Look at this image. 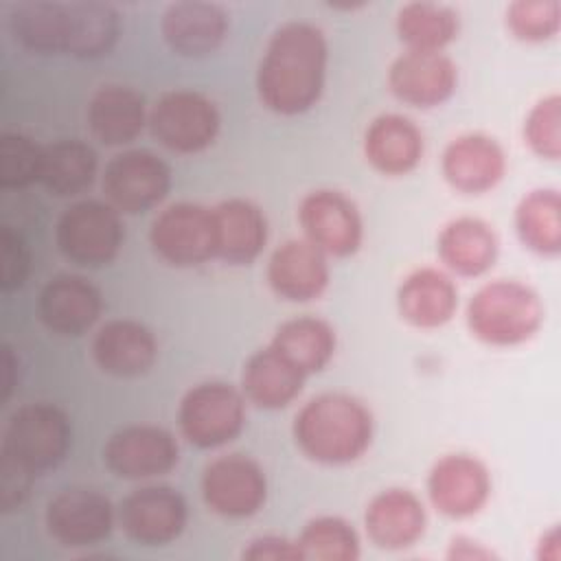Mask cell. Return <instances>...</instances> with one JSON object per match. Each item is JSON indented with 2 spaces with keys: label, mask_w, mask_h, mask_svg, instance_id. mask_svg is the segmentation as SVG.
Listing matches in <instances>:
<instances>
[{
  "label": "cell",
  "mask_w": 561,
  "mask_h": 561,
  "mask_svg": "<svg viewBox=\"0 0 561 561\" xmlns=\"http://www.w3.org/2000/svg\"><path fill=\"white\" fill-rule=\"evenodd\" d=\"M329 48L324 33L309 22L280 24L261 57L256 92L261 103L280 116L311 110L322 94Z\"/></svg>",
  "instance_id": "cell-1"
},
{
  "label": "cell",
  "mask_w": 561,
  "mask_h": 561,
  "mask_svg": "<svg viewBox=\"0 0 561 561\" xmlns=\"http://www.w3.org/2000/svg\"><path fill=\"white\" fill-rule=\"evenodd\" d=\"M298 449L320 465H348L373 440V414L355 397L327 392L307 401L294 419Z\"/></svg>",
  "instance_id": "cell-2"
},
{
  "label": "cell",
  "mask_w": 561,
  "mask_h": 561,
  "mask_svg": "<svg viewBox=\"0 0 561 561\" xmlns=\"http://www.w3.org/2000/svg\"><path fill=\"white\" fill-rule=\"evenodd\" d=\"M543 322L537 291L519 280L482 285L467 305V327L484 344L515 346L528 342Z\"/></svg>",
  "instance_id": "cell-3"
},
{
  "label": "cell",
  "mask_w": 561,
  "mask_h": 561,
  "mask_svg": "<svg viewBox=\"0 0 561 561\" xmlns=\"http://www.w3.org/2000/svg\"><path fill=\"white\" fill-rule=\"evenodd\" d=\"M70 440V421L61 408L44 401L26 403L9 416L0 454L39 476L55 469L66 458Z\"/></svg>",
  "instance_id": "cell-4"
},
{
  "label": "cell",
  "mask_w": 561,
  "mask_h": 561,
  "mask_svg": "<svg viewBox=\"0 0 561 561\" xmlns=\"http://www.w3.org/2000/svg\"><path fill=\"white\" fill-rule=\"evenodd\" d=\"M123 239L125 228L121 213L99 199H83L68 206L55 228L59 252L81 267H103L112 263Z\"/></svg>",
  "instance_id": "cell-5"
},
{
  "label": "cell",
  "mask_w": 561,
  "mask_h": 561,
  "mask_svg": "<svg viewBox=\"0 0 561 561\" xmlns=\"http://www.w3.org/2000/svg\"><path fill=\"white\" fill-rule=\"evenodd\" d=\"M178 423L184 438L199 449L228 445L245 425L243 394L224 381L197 383L182 397Z\"/></svg>",
  "instance_id": "cell-6"
},
{
  "label": "cell",
  "mask_w": 561,
  "mask_h": 561,
  "mask_svg": "<svg viewBox=\"0 0 561 561\" xmlns=\"http://www.w3.org/2000/svg\"><path fill=\"white\" fill-rule=\"evenodd\" d=\"M149 127L169 151L199 153L215 142L221 116L208 96L193 90H171L149 112Z\"/></svg>",
  "instance_id": "cell-7"
},
{
  "label": "cell",
  "mask_w": 561,
  "mask_h": 561,
  "mask_svg": "<svg viewBox=\"0 0 561 561\" xmlns=\"http://www.w3.org/2000/svg\"><path fill=\"white\" fill-rule=\"evenodd\" d=\"M149 241L153 252L173 267H195L215 259L213 208L178 202L158 213Z\"/></svg>",
  "instance_id": "cell-8"
},
{
  "label": "cell",
  "mask_w": 561,
  "mask_h": 561,
  "mask_svg": "<svg viewBox=\"0 0 561 561\" xmlns=\"http://www.w3.org/2000/svg\"><path fill=\"white\" fill-rule=\"evenodd\" d=\"M171 186L169 164L147 149L116 153L103 171V193L118 213L138 215L158 206Z\"/></svg>",
  "instance_id": "cell-9"
},
{
  "label": "cell",
  "mask_w": 561,
  "mask_h": 561,
  "mask_svg": "<svg viewBox=\"0 0 561 561\" xmlns=\"http://www.w3.org/2000/svg\"><path fill=\"white\" fill-rule=\"evenodd\" d=\"M202 497L221 517H252L263 508L267 497L265 471L250 456H219L202 473Z\"/></svg>",
  "instance_id": "cell-10"
},
{
  "label": "cell",
  "mask_w": 561,
  "mask_h": 561,
  "mask_svg": "<svg viewBox=\"0 0 561 561\" xmlns=\"http://www.w3.org/2000/svg\"><path fill=\"white\" fill-rule=\"evenodd\" d=\"M298 221L305 239L327 256H351L359 250L364 226L357 206L340 191L318 188L302 197Z\"/></svg>",
  "instance_id": "cell-11"
},
{
  "label": "cell",
  "mask_w": 561,
  "mask_h": 561,
  "mask_svg": "<svg viewBox=\"0 0 561 561\" xmlns=\"http://www.w3.org/2000/svg\"><path fill=\"white\" fill-rule=\"evenodd\" d=\"M103 460L123 480H149L169 473L178 465L180 447L164 427L127 425L107 438Z\"/></svg>",
  "instance_id": "cell-12"
},
{
  "label": "cell",
  "mask_w": 561,
  "mask_h": 561,
  "mask_svg": "<svg viewBox=\"0 0 561 561\" xmlns=\"http://www.w3.org/2000/svg\"><path fill=\"white\" fill-rule=\"evenodd\" d=\"M112 526L114 506L94 489H64L46 506L48 535L66 548L94 546L110 537Z\"/></svg>",
  "instance_id": "cell-13"
},
{
  "label": "cell",
  "mask_w": 561,
  "mask_h": 561,
  "mask_svg": "<svg viewBox=\"0 0 561 561\" xmlns=\"http://www.w3.org/2000/svg\"><path fill=\"white\" fill-rule=\"evenodd\" d=\"M118 522L131 541L164 546L186 528V500L171 486H142L121 502Z\"/></svg>",
  "instance_id": "cell-14"
},
{
  "label": "cell",
  "mask_w": 561,
  "mask_h": 561,
  "mask_svg": "<svg viewBox=\"0 0 561 561\" xmlns=\"http://www.w3.org/2000/svg\"><path fill=\"white\" fill-rule=\"evenodd\" d=\"M427 495L438 513L454 519L471 517L491 495V476L478 458L447 454L430 469Z\"/></svg>",
  "instance_id": "cell-15"
},
{
  "label": "cell",
  "mask_w": 561,
  "mask_h": 561,
  "mask_svg": "<svg viewBox=\"0 0 561 561\" xmlns=\"http://www.w3.org/2000/svg\"><path fill=\"white\" fill-rule=\"evenodd\" d=\"M160 31L173 53L182 57H206L228 37L230 15L217 2L182 0L164 9Z\"/></svg>",
  "instance_id": "cell-16"
},
{
  "label": "cell",
  "mask_w": 561,
  "mask_h": 561,
  "mask_svg": "<svg viewBox=\"0 0 561 561\" xmlns=\"http://www.w3.org/2000/svg\"><path fill=\"white\" fill-rule=\"evenodd\" d=\"M458 83L454 61L443 53L405 50L388 70L392 94L412 107H436L445 103Z\"/></svg>",
  "instance_id": "cell-17"
},
{
  "label": "cell",
  "mask_w": 561,
  "mask_h": 561,
  "mask_svg": "<svg viewBox=\"0 0 561 561\" xmlns=\"http://www.w3.org/2000/svg\"><path fill=\"white\" fill-rule=\"evenodd\" d=\"M103 311L101 291L83 276L59 274L50 278L37 298L42 324L57 335H81L94 327Z\"/></svg>",
  "instance_id": "cell-18"
},
{
  "label": "cell",
  "mask_w": 561,
  "mask_h": 561,
  "mask_svg": "<svg viewBox=\"0 0 561 561\" xmlns=\"http://www.w3.org/2000/svg\"><path fill=\"white\" fill-rule=\"evenodd\" d=\"M327 254L307 239L280 243L267 263V283L272 291L289 302H309L324 294L329 285Z\"/></svg>",
  "instance_id": "cell-19"
},
{
  "label": "cell",
  "mask_w": 561,
  "mask_h": 561,
  "mask_svg": "<svg viewBox=\"0 0 561 561\" xmlns=\"http://www.w3.org/2000/svg\"><path fill=\"white\" fill-rule=\"evenodd\" d=\"M440 169L451 188L478 195L500 184L506 173V156L491 136L462 134L445 147Z\"/></svg>",
  "instance_id": "cell-20"
},
{
  "label": "cell",
  "mask_w": 561,
  "mask_h": 561,
  "mask_svg": "<svg viewBox=\"0 0 561 561\" xmlns=\"http://www.w3.org/2000/svg\"><path fill=\"white\" fill-rule=\"evenodd\" d=\"M92 357L96 366L112 377H138L153 366L158 342L153 333L136 320H110L92 340Z\"/></svg>",
  "instance_id": "cell-21"
},
{
  "label": "cell",
  "mask_w": 561,
  "mask_h": 561,
  "mask_svg": "<svg viewBox=\"0 0 561 561\" xmlns=\"http://www.w3.org/2000/svg\"><path fill=\"white\" fill-rule=\"evenodd\" d=\"M366 533L379 548L401 550L416 543L425 533L423 502L408 489L377 493L364 513Z\"/></svg>",
  "instance_id": "cell-22"
},
{
  "label": "cell",
  "mask_w": 561,
  "mask_h": 561,
  "mask_svg": "<svg viewBox=\"0 0 561 561\" xmlns=\"http://www.w3.org/2000/svg\"><path fill=\"white\" fill-rule=\"evenodd\" d=\"M215 217V259L228 265H248L265 248L267 219L248 199H224L213 208Z\"/></svg>",
  "instance_id": "cell-23"
},
{
  "label": "cell",
  "mask_w": 561,
  "mask_h": 561,
  "mask_svg": "<svg viewBox=\"0 0 561 561\" xmlns=\"http://www.w3.org/2000/svg\"><path fill=\"white\" fill-rule=\"evenodd\" d=\"M397 309L405 322L419 329L447 324L458 309V289L449 274L436 267L414 270L397 289Z\"/></svg>",
  "instance_id": "cell-24"
},
{
  "label": "cell",
  "mask_w": 561,
  "mask_h": 561,
  "mask_svg": "<svg viewBox=\"0 0 561 561\" xmlns=\"http://www.w3.org/2000/svg\"><path fill=\"white\" fill-rule=\"evenodd\" d=\"M145 123V99L129 85H103L92 94L88 103V129L99 142L107 147H121L136 140Z\"/></svg>",
  "instance_id": "cell-25"
},
{
  "label": "cell",
  "mask_w": 561,
  "mask_h": 561,
  "mask_svg": "<svg viewBox=\"0 0 561 561\" xmlns=\"http://www.w3.org/2000/svg\"><path fill=\"white\" fill-rule=\"evenodd\" d=\"M423 134L401 114L377 116L364 134V156L383 175H405L423 158Z\"/></svg>",
  "instance_id": "cell-26"
},
{
  "label": "cell",
  "mask_w": 561,
  "mask_h": 561,
  "mask_svg": "<svg viewBox=\"0 0 561 561\" xmlns=\"http://www.w3.org/2000/svg\"><path fill=\"white\" fill-rule=\"evenodd\" d=\"M438 256L458 276H482L497 259V237L478 217H458L445 224L438 234Z\"/></svg>",
  "instance_id": "cell-27"
},
{
  "label": "cell",
  "mask_w": 561,
  "mask_h": 561,
  "mask_svg": "<svg viewBox=\"0 0 561 561\" xmlns=\"http://www.w3.org/2000/svg\"><path fill=\"white\" fill-rule=\"evenodd\" d=\"M7 22L13 39L22 48L39 55L68 53L70 2H18L11 7Z\"/></svg>",
  "instance_id": "cell-28"
},
{
  "label": "cell",
  "mask_w": 561,
  "mask_h": 561,
  "mask_svg": "<svg viewBox=\"0 0 561 561\" xmlns=\"http://www.w3.org/2000/svg\"><path fill=\"white\" fill-rule=\"evenodd\" d=\"M305 375L289 364L270 344L254 355L243 366L241 390L248 401L263 410H278L289 405L302 390Z\"/></svg>",
  "instance_id": "cell-29"
},
{
  "label": "cell",
  "mask_w": 561,
  "mask_h": 561,
  "mask_svg": "<svg viewBox=\"0 0 561 561\" xmlns=\"http://www.w3.org/2000/svg\"><path fill=\"white\" fill-rule=\"evenodd\" d=\"M270 346L309 377L331 362L335 353V331L320 318L300 316L283 322Z\"/></svg>",
  "instance_id": "cell-30"
},
{
  "label": "cell",
  "mask_w": 561,
  "mask_h": 561,
  "mask_svg": "<svg viewBox=\"0 0 561 561\" xmlns=\"http://www.w3.org/2000/svg\"><path fill=\"white\" fill-rule=\"evenodd\" d=\"M96 153L81 140H57L42 149L39 184L57 197H72L92 186L96 178Z\"/></svg>",
  "instance_id": "cell-31"
},
{
  "label": "cell",
  "mask_w": 561,
  "mask_h": 561,
  "mask_svg": "<svg viewBox=\"0 0 561 561\" xmlns=\"http://www.w3.org/2000/svg\"><path fill=\"white\" fill-rule=\"evenodd\" d=\"M519 241L539 256L554 259L561 252V197L557 188H535L515 208Z\"/></svg>",
  "instance_id": "cell-32"
},
{
  "label": "cell",
  "mask_w": 561,
  "mask_h": 561,
  "mask_svg": "<svg viewBox=\"0 0 561 561\" xmlns=\"http://www.w3.org/2000/svg\"><path fill=\"white\" fill-rule=\"evenodd\" d=\"M458 13L438 2H408L397 13V35L408 50L443 53L458 35Z\"/></svg>",
  "instance_id": "cell-33"
},
{
  "label": "cell",
  "mask_w": 561,
  "mask_h": 561,
  "mask_svg": "<svg viewBox=\"0 0 561 561\" xmlns=\"http://www.w3.org/2000/svg\"><path fill=\"white\" fill-rule=\"evenodd\" d=\"M121 33L118 11L107 2H70L68 53L77 59H96L112 50Z\"/></svg>",
  "instance_id": "cell-34"
},
{
  "label": "cell",
  "mask_w": 561,
  "mask_h": 561,
  "mask_svg": "<svg viewBox=\"0 0 561 561\" xmlns=\"http://www.w3.org/2000/svg\"><path fill=\"white\" fill-rule=\"evenodd\" d=\"M296 541L305 561H355L359 557V537L355 528L335 515H322L307 522Z\"/></svg>",
  "instance_id": "cell-35"
},
{
  "label": "cell",
  "mask_w": 561,
  "mask_h": 561,
  "mask_svg": "<svg viewBox=\"0 0 561 561\" xmlns=\"http://www.w3.org/2000/svg\"><path fill=\"white\" fill-rule=\"evenodd\" d=\"M506 26L513 37L539 44L552 39L561 26L559 0H515L506 9Z\"/></svg>",
  "instance_id": "cell-36"
},
{
  "label": "cell",
  "mask_w": 561,
  "mask_h": 561,
  "mask_svg": "<svg viewBox=\"0 0 561 561\" xmlns=\"http://www.w3.org/2000/svg\"><path fill=\"white\" fill-rule=\"evenodd\" d=\"M42 149L28 136L4 131L0 136V184L2 188H24L39 182Z\"/></svg>",
  "instance_id": "cell-37"
},
{
  "label": "cell",
  "mask_w": 561,
  "mask_h": 561,
  "mask_svg": "<svg viewBox=\"0 0 561 561\" xmlns=\"http://www.w3.org/2000/svg\"><path fill=\"white\" fill-rule=\"evenodd\" d=\"M524 140L546 160L561 156V99L559 94L543 96L533 105L524 121Z\"/></svg>",
  "instance_id": "cell-38"
},
{
  "label": "cell",
  "mask_w": 561,
  "mask_h": 561,
  "mask_svg": "<svg viewBox=\"0 0 561 561\" xmlns=\"http://www.w3.org/2000/svg\"><path fill=\"white\" fill-rule=\"evenodd\" d=\"M0 287L2 291H13L24 285L31 270V254L26 241L11 226H2L0 230Z\"/></svg>",
  "instance_id": "cell-39"
},
{
  "label": "cell",
  "mask_w": 561,
  "mask_h": 561,
  "mask_svg": "<svg viewBox=\"0 0 561 561\" xmlns=\"http://www.w3.org/2000/svg\"><path fill=\"white\" fill-rule=\"evenodd\" d=\"M37 476L24 469L13 458L0 454V508L2 513L15 511L28 495L31 484Z\"/></svg>",
  "instance_id": "cell-40"
},
{
  "label": "cell",
  "mask_w": 561,
  "mask_h": 561,
  "mask_svg": "<svg viewBox=\"0 0 561 561\" xmlns=\"http://www.w3.org/2000/svg\"><path fill=\"white\" fill-rule=\"evenodd\" d=\"M241 557L250 561H305L298 541H291L278 535H265V537L252 539L243 548Z\"/></svg>",
  "instance_id": "cell-41"
},
{
  "label": "cell",
  "mask_w": 561,
  "mask_h": 561,
  "mask_svg": "<svg viewBox=\"0 0 561 561\" xmlns=\"http://www.w3.org/2000/svg\"><path fill=\"white\" fill-rule=\"evenodd\" d=\"M495 554L484 548L482 543L469 539V537H456L451 539L449 543V550H447V559H462V561H486V559H493Z\"/></svg>",
  "instance_id": "cell-42"
},
{
  "label": "cell",
  "mask_w": 561,
  "mask_h": 561,
  "mask_svg": "<svg viewBox=\"0 0 561 561\" xmlns=\"http://www.w3.org/2000/svg\"><path fill=\"white\" fill-rule=\"evenodd\" d=\"M4 379H2V388H4V399H9V394H11V390H13V379H11V375H13V368H15V359H13V353H11V348L9 346H4Z\"/></svg>",
  "instance_id": "cell-43"
},
{
  "label": "cell",
  "mask_w": 561,
  "mask_h": 561,
  "mask_svg": "<svg viewBox=\"0 0 561 561\" xmlns=\"http://www.w3.org/2000/svg\"><path fill=\"white\" fill-rule=\"evenodd\" d=\"M539 543H546V548L550 550V552H548V561H557V559H559V530H557V526L550 528V530L541 537Z\"/></svg>",
  "instance_id": "cell-44"
}]
</instances>
